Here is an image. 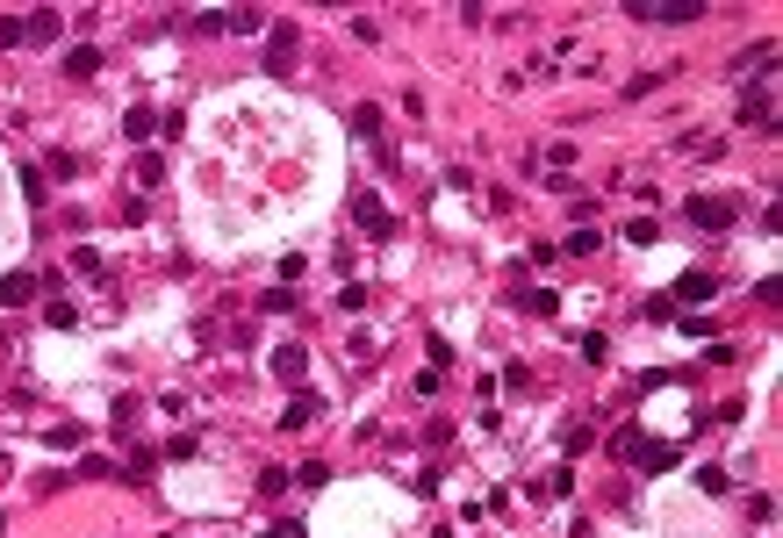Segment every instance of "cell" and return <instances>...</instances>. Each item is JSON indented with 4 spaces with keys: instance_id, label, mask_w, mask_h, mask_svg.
Segmentation results:
<instances>
[{
    "instance_id": "obj_1",
    "label": "cell",
    "mask_w": 783,
    "mask_h": 538,
    "mask_svg": "<svg viewBox=\"0 0 783 538\" xmlns=\"http://www.w3.org/2000/svg\"><path fill=\"white\" fill-rule=\"evenodd\" d=\"M704 8L697 0H626V22H654V29H676V22H697Z\"/></svg>"
},
{
    "instance_id": "obj_2",
    "label": "cell",
    "mask_w": 783,
    "mask_h": 538,
    "mask_svg": "<svg viewBox=\"0 0 783 538\" xmlns=\"http://www.w3.org/2000/svg\"><path fill=\"white\" fill-rule=\"evenodd\" d=\"M353 223H360V230H367L374 244H388V237H396V215H388V208H381L374 194H353Z\"/></svg>"
},
{
    "instance_id": "obj_3",
    "label": "cell",
    "mask_w": 783,
    "mask_h": 538,
    "mask_svg": "<svg viewBox=\"0 0 783 538\" xmlns=\"http://www.w3.org/2000/svg\"><path fill=\"white\" fill-rule=\"evenodd\" d=\"M740 122H754V130H769V137H776V101H769V80H754V87L740 94Z\"/></svg>"
},
{
    "instance_id": "obj_4",
    "label": "cell",
    "mask_w": 783,
    "mask_h": 538,
    "mask_svg": "<svg viewBox=\"0 0 783 538\" xmlns=\"http://www.w3.org/2000/svg\"><path fill=\"white\" fill-rule=\"evenodd\" d=\"M733 215H740V201H719V194H697L690 201V223L697 230H733Z\"/></svg>"
},
{
    "instance_id": "obj_5",
    "label": "cell",
    "mask_w": 783,
    "mask_h": 538,
    "mask_svg": "<svg viewBox=\"0 0 783 538\" xmlns=\"http://www.w3.org/2000/svg\"><path fill=\"white\" fill-rule=\"evenodd\" d=\"M274 374H281V388H302V374H310V352H302V345H281V352H274Z\"/></svg>"
},
{
    "instance_id": "obj_6",
    "label": "cell",
    "mask_w": 783,
    "mask_h": 538,
    "mask_svg": "<svg viewBox=\"0 0 783 538\" xmlns=\"http://www.w3.org/2000/svg\"><path fill=\"white\" fill-rule=\"evenodd\" d=\"M317 416H324V402H317V395H295V402L281 409V431H310Z\"/></svg>"
},
{
    "instance_id": "obj_7",
    "label": "cell",
    "mask_w": 783,
    "mask_h": 538,
    "mask_svg": "<svg viewBox=\"0 0 783 538\" xmlns=\"http://www.w3.org/2000/svg\"><path fill=\"white\" fill-rule=\"evenodd\" d=\"M295 65V29H274L267 37V72H288Z\"/></svg>"
},
{
    "instance_id": "obj_8",
    "label": "cell",
    "mask_w": 783,
    "mask_h": 538,
    "mask_svg": "<svg viewBox=\"0 0 783 538\" xmlns=\"http://www.w3.org/2000/svg\"><path fill=\"white\" fill-rule=\"evenodd\" d=\"M259 29H267V15H259V8H230V15H223V37H259Z\"/></svg>"
},
{
    "instance_id": "obj_9",
    "label": "cell",
    "mask_w": 783,
    "mask_h": 538,
    "mask_svg": "<svg viewBox=\"0 0 783 538\" xmlns=\"http://www.w3.org/2000/svg\"><path fill=\"white\" fill-rule=\"evenodd\" d=\"M22 37H30V44H51V37H58V8H37V15H22Z\"/></svg>"
},
{
    "instance_id": "obj_10",
    "label": "cell",
    "mask_w": 783,
    "mask_h": 538,
    "mask_svg": "<svg viewBox=\"0 0 783 538\" xmlns=\"http://www.w3.org/2000/svg\"><path fill=\"white\" fill-rule=\"evenodd\" d=\"M37 295V273H8V281H0V302H8V309H22Z\"/></svg>"
},
{
    "instance_id": "obj_11",
    "label": "cell",
    "mask_w": 783,
    "mask_h": 538,
    "mask_svg": "<svg viewBox=\"0 0 783 538\" xmlns=\"http://www.w3.org/2000/svg\"><path fill=\"white\" fill-rule=\"evenodd\" d=\"M65 72H72V80H94V72H101V51H94V44L65 51Z\"/></svg>"
},
{
    "instance_id": "obj_12",
    "label": "cell",
    "mask_w": 783,
    "mask_h": 538,
    "mask_svg": "<svg viewBox=\"0 0 783 538\" xmlns=\"http://www.w3.org/2000/svg\"><path fill=\"white\" fill-rule=\"evenodd\" d=\"M704 295H711V273H683L676 281V302H704Z\"/></svg>"
},
{
    "instance_id": "obj_13",
    "label": "cell",
    "mask_w": 783,
    "mask_h": 538,
    "mask_svg": "<svg viewBox=\"0 0 783 538\" xmlns=\"http://www.w3.org/2000/svg\"><path fill=\"white\" fill-rule=\"evenodd\" d=\"M44 445H51V452H80V424H51Z\"/></svg>"
},
{
    "instance_id": "obj_14",
    "label": "cell",
    "mask_w": 783,
    "mask_h": 538,
    "mask_svg": "<svg viewBox=\"0 0 783 538\" xmlns=\"http://www.w3.org/2000/svg\"><path fill=\"white\" fill-rule=\"evenodd\" d=\"M640 459H647V474H668L676 467V445H640Z\"/></svg>"
},
{
    "instance_id": "obj_15",
    "label": "cell",
    "mask_w": 783,
    "mask_h": 538,
    "mask_svg": "<svg viewBox=\"0 0 783 538\" xmlns=\"http://www.w3.org/2000/svg\"><path fill=\"white\" fill-rule=\"evenodd\" d=\"M353 130H360V137H381V108H374V101H367V108H353Z\"/></svg>"
},
{
    "instance_id": "obj_16",
    "label": "cell",
    "mask_w": 783,
    "mask_h": 538,
    "mask_svg": "<svg viewBox=\"0 0 783 538\" xmlns=\"http://www.w3.org/2000/svg\"><path fill=\"white\" fill-rule=\"evenodd\" d=\"M137 180H144V187H158V180H166V158H158V151H144V158H137Z\"/></svg>"
},
{
    "instance_id": "obj_17",
    "label": "cell",
    "mask_w": 783,
    "mask_h": 538,
    "mask_svg": "<svg viewBox=\"0 0 783 538\" xmlns=\"http://www.w3.org/2000/svg\"><path fill=\"white\" fill-rule=\"evenodd\" d=\"M44 324H51V331H72V324H80V309H72V302H51V309H44Z\"/></svg>"
},
{
    "instance_id": "obj_18",
    "label": "cell",
    "mask_w": 783,
    "mask_h": 538,
    "mask_svg": "<svg viewBox=\"0 0 783 538\" xmlns=\"http://www.w3.org/2000/svg\"><path fill=\"white\" fill-rule=\"evenodd\" d=\"M747 65H754V72H769V65H776V44H754V51L740 58V72H747Z\"/></svg>"
},
{
    "instance_id": "obj_19",
    "label": "cell",
    "mask_w": 783,
    "mask_h": 538,
    "mask_svg": "<svg viewBox=\"0 0 783 538\" xmlns=\"http://www.w3.org/2000/svg\"><path fill=\"white\" fill-rule=\"evenodd\" d=\"M568 488H575V474H568V467H554V474L540 481V495H568Z\"/></svg>"
},
{
    "instance_id": "obj_20",
    "label": "cell",
    "mask_w": 783,
    "mask_h": 538,
    "mask_svg": "<svg viewBox=\"0 0 783 538\" xmlns=\"http://www.w3.org/2000/svg\"><path fill=\"white\" fill-rule=\"evenodd\" d=\"M697 488H704V495H726L733 481H726V467H704V474H697Z\"/></svg>"
},
{
    "instance_id": "obj_21",
    "label": "cell",
    "mask_w": 783,
    "mask_h": 538,
    "mask_svg": "<svg viewBox=\"0 0 783 538\" xmlns=\"http://www.w3.org/2000/svg\"><path fill=\"white\" fill-rule=\"evenodd\" d=\"M8 44H22V15H0V51Z\"/></svg>"
},
{
    "instance_id": "obj_22",
    "label": "cell",
    "mask_w": 783,
    "mask_h": 538,
    "mask_svg": "<svg viewBox=\"0 0 783 538\" xmlns=\"http://www.w3.org/2000/svg\"><path fill=\"white\" fill-rule=\"evenodd\" d=\"M267 538H310V531H302V524H295V517H288V524H274V531H267Z\"/></svg>"
}]
</instances>
